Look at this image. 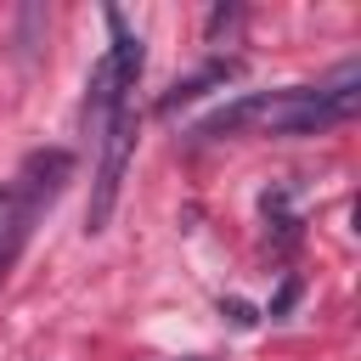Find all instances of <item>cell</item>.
<instances>
[{
    "instance_id": "obj_2",
    "label": "cell",
    "mask_w": 361,
    "mask_h": 361,
    "mask_svg": "<svg viewBox=\"0 0 361 361\" xmlns=\"http://www.w3.org/2000/svg\"><path fill=\"white\" fill-rule=\"evenodd\" d=\"M68 175H73V152H62V147H34V152L17 164V175L0 186V276L11 271V259L23 254L34 220L56 203V192L68 186Z\"/></svg>"
},
{
    "instance_id": "obj_1",
    "label": "cell",
    "mask_w": 361,
    "mask_h": 361,
    "mask_svg": "<svg viewBox=\"0 0 361 361\" xmlns=\"http://www.w3.org/2000/svg\"><path fill=\"white\" fill-rule=\"evenodd\" d=\"M355 107H361V68L355 62H338L322 85L237 96L231 107L209 113L197 124V135H237V130H259V135H322V130L344 124Z\"/></svg>"
},
{
    "instance_id": "obj_3",
    "label": "cell",
    "mask_w": 361,
    "mask_h": 361,
    "mask_svg": "<svg viewBox=\"0 0 361 361\" xmlns=\"http://www.w3.org/2000/svg\"><path fill=\"white\" fill-rule=\"evenodd\" d=\"M135 152V90L102 118V164H96V192H90V209H85V226L102 231L113 203H118V180H124V164Z\"/></svg>"
}]
</instances>
